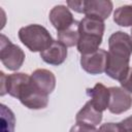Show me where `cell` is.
I'll use <instances>...</instances> for the list:
<instances>
[{"instance_id": "6da1fadb", "label": "cell", "mask_w": 132, "mask_h": 132, "mask_svg": "<svg viewBox=\"0 0 132 132\" xmlns=\"http://www.w3.org/2000/svg\"><path fill=\"white\" fill-rule=\"evenodd\" d=\"M107 61L105 73L122 81L129 72V61L132 54V37L125 32L118 31L108 38Z\"/></svg>"}, {"instance_id": "7a4b0ae2", "label": "cell", "mask_w": 132, "mask_h": 132, "mask_svg": "<svg viewBox=\"0 0 132 132\" xmlns=\"http://www.w3.org/2000/svg\"><path fill=\"white\" fill-rule=\"evenodd\" d=\"M6 92L30 109H41L48 103V95L38 90L33 84L31 75L26 73L18 72L7 75Z\"/></svg>"}, {"instance_id": "3957f363", "label": "cell", "mask_w": 132, "mask_h": 132, "mask_svg": "<svg viewBox=\"0 0 132 132\" xmlns=\"http://www.w3.org/2000/svg\"><path fill=\"white\" fill-rule=\"evenodd\" d=\"M19 38L22 43L31 52H43L52 43L53 38L50 32L41 25L32 24L19 30Z\"/></svg>"}, {"instance_id": "277c9868", "label": "cell", "mask_w": 132, "mask_h": 132, "mask_svg": "<svg viewBox=\"0 0 132 132\" xmlns=\"http://www.w3.org/2000/svg\"><path fill=\"white\" fill-rule=\"evenodd\" d=\"M0 60L2 64L9 70H18L25 61V54L20 46L11 43V41L1 34L0 38Z\"/></svg>"}, {"instance_id": "5b68a950", "label": "cell", "mask_w": 132, "mask_h": 132, "mask_svg": "<svg viewBox=\"0 0 132 132\" xmlns=\"http://www.w3.org/2000/svg\"><path fill=\"white\" fill-rule=\"evenodd\" d=\"M109 90L108 110L111 113L120 114L130 109L132 106V96L125 89L120 87H111Z\"/></svg>"}, {"instance_id": "8992f818", "label": "cell", "mask_w": 132, "mask_h": 132, "mask_svg": "<svg viewBox=\"0 0 132 132\" xmlns=\"http://www.w3.org/2000/svg\"><path fill=\"white\" fill-rule=\"evenodd\" d=\"M106 61L107 52L99 48L92 54L82 55L80 57V66L90 74H100L105 72Z\"/></svg>"}, {"instance_id": "52a82bcc", "label": "cell", "mask_w": 132, "mask_h": 132, "mask_svg": "<svg viewBox=\"0 0 132 132\" xmlns=\"http://www.w3.org/2000/svg\"><path fill=\"white\" fill-rule=\"evenodd\" d=\"M112 10V2L109 0H85L86 16L95 18L101 21L106 20Z\"/></svg>"}, {"instance_id": "ba28073f", "label": "cell", "mask_w": 132, "mask_h": 132, "mask_svg": "<svg viewBox=\"0 0 132 132\" xmlns=\"http://www.w3.org/2000/svg\"><path fill=\"white\" fill-rule=\"evenodd\" d=\"M48 19L58 32L67 29L75 23V20L73 19V15L70 12L69 8L64 5H56L55 7H53L50 11Z\"/></svg>"}, {"instance_id": "9c48e42d", "label": "cell", "mask_w": 132, "mask_h": 132, "mask_svg": "<svg viewBox=\"0 0 132 132\" xmlns=\"http://www.w3.org/2000/svg\"><path fill=\"white\" fill-rule=\"evenodd\" d=\"M40 57L47 64L60 65L67 58V46L59 40H54L45 51L40 53Z\"/></svg>"}, {"instance_id": "30bf717a", "label": "cell", "mask_w": 132, "mask_h": 132, "mask_svg": "<svg viewBox=\"0 0 132 132\" xmlns=\"http://www.w3.org/2000/svg\"><path fill=\"white\" fill-rule=\"evenodd\" d=\"M31 79L38 90L48 95L56 87V76L47 69H36L31 74Z\"/></svg>"}, {"instance_id": "8fae6325", "label": "cell", "mask_w": 132, "mask_h": 132, "mask_svg": "<svg viewBox=\"0 0 132 132\" xmlns=\"http://www.w3.org/2000/svg\"><path fill=\"white\" fill-rule=\"evenodd\" d=\"M87 94L91 97V102L99 111H104L108 108L109 103V90L102 84H96L92 89L87 90Z\"/></svg>"}, {"instance_id": "7c38bea8", "label": "cell", "mask_w": 132, "mask_h": 132, "mask_svg": "<svg viewBox=\"0 0 132 132\" xmlns=\"http://www.w3.org/2000/svg\"><path fill=\"white\" fill-rule=\"evenodd\" d=\"M75 120L77 123H85L95 127L99 125L102 121V112L95 108V106L89 100L84 105V107L76 113Z\"/></svg>"}, {"instance_id": "4fadbf2b", "label": "cell", "mask_w": 132, "mask_h": 132, "mask_svg": "<svg viewBox=\"0 0 132 132\" xmlns=\"http://www.w3.org/2000/svg\"><path fill=\"white\" fill-rule=\"evenodd\" d=\"M102 37L100 35L82 33L79 32V40L77 42V51L82 55H89L99 50V45L102 42Z\"/></svg>"}, {"instance_id": "5bb4252c", "label": "cell", "mask_w": 132, "mask_h": 132, "mask_svg": "<svg viewBox=\"0 0 132 132\" xmlns=\"http://www.w3.org/2000/svg\"><path fill=\"white\" fill-rule=\"evenodd\" d=\"M79 22H76L65 30L58 32V40L62 42L65 46L77 45L79 40Z\"/></svg>"}, {"instance_id": "9a60e30c", "label": "cell", "mask_w": 132, "mask_h": 132, "mask_svg": "<svg viewBox=\"0 0 132 132\" xmlns=\"http://www.w3.org/2000/svg\"><path fill=\"white\" fill-rule=\"evenodd\" d=\"M113 22L122 27L132 26V5L120 6L113 12Z\"/></svg>"}, {"instance_id": "2e32d148", "label": "cell", "mask_w": 132, "mask_h": 132, "mask_svg": "<svg viewBox=\"0 0 132 132\" xmlns=\"http://www.w3.org/2000/svg\"><path fill=\"white\" fill-rule=\"evenodd\" d=\"M1 107V132H14L15 128V117L11 109L4 104Z\"/></svg>"}, {"instance_id": "e0dca14e", "label": "cell", "mask_w": 132, "mask_h": 132, "mask_svg": "<svg viewBox=\"0 0 132 132\" xmlns=\"http://www.w3.org/2000/svg\"><path fill=\"white\" fill-rule=\"evenodd\" d=\"M97 132H126L122 123H105L100 126Z\"/></svg>"}, {"instance_id": "ac0fdd59", "label": "cell", "mask_w": 132, "mask_h": 132, "mask_svg": "<svg viewBox=\"0 0 132 132\" xmlns=\"http://www.w3.org/2000/svg\"><path fill=\"white\" fill-rule=\"evenodd\" d=\"M70 132H97V130L95 129L94 126L85 124V123H77L74 124L71 129Z\"/></svg>"}, {"instance_id": "d6986e66", "label": "cell", "mask_w": 132, "mask_h": 132, "mask_svg": "<svg viewBox=\"0 0 132 132\" xmlns=\"http://www.w3.org/2000/svg\"><path fill=\"white\" fill-rule=\"evenodd\" d=\"M67 5L69 8H71L72 10L78 12V13H84L85 10V0H69L67 1Z\"/></svg>"}, {"instance_id": "ffe728a7", "label": "cell", "mask_w": 132, "mask_h": 132, "mask_svg": "<svg viewBox=\"0 0 132 132\" xmlns=\"http://www.w3.org/2000/svg\"><path fill=\"white\" fill-rule=\"evenodd\" d=\"M120 82H121V86L123 89H125L127 92L132 94V68L129 69V72L126 75V77Z\"/></svg>"}, {"instance_id": "44dd1931", "label": "cell", "mask_w": 132, "mask_h": 132, "mask_svg": "<svg viewBox=\"0 0 132 132\" xmlns=\"http://www.w3.org/2000/svg\"><path fill=\"white\" fill-rule=\"evenodd\" d=\"M0 76H1V82H0V95L3 96L5 95L7 92H6V77L7 75H5V73L3 71L0 72Z\"/></svg>"}, {"instance_id": "7402d4cb", "label": "cell", "mask_w": 132, "mask_h": 132, "mask_svg": "<svg viewBox=\"0 0 132 132\" xmlns=\"http://www.w3.org/2000/svg\"><path fill=\"white\" fill-rule=\"evenodd\" d=\"M121 123L124 126L126 132H132V116L127 118V119H125V120H123Z\"/></svg>"}, {"instance_id": "603a6c76", "label": "cell", "mask_w": 132, "mask_h": 132, "mask_svg": "<svg viewBox=\"0 0 132 132\" xmlns=\"http://www.w3.org/2000/svg\"><path fill=\"white\" fill-rule=\"evenodd\" d=\"M131 37H132V28H131Z\"/></svg>"}]
</instances>
